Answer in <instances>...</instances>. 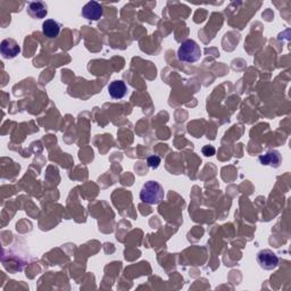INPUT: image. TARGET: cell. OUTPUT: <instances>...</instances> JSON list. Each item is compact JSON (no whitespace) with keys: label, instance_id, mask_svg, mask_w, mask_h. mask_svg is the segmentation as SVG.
Returning <instances> with one entry per match:
<instances>
[{"label":"cell","instance_id":"obj_7","mask_svg":"<svg viewBox=\"0 0 291 291\" xmlns=\"http://www.w3.org/2000/svg\"><path fill=\"white\" fill-rule=\"evenodd\" d=\"M259 162L261 165H269V166L278 168L282 163V156L278 150H271L259 157Z\"/></svg>","mask_w":291,"mask_h":291},{"label":"cell","instance_id":"obj_10","mask_svg":"<svg viewBox=\"0 0 291 291\" xmlns=\"http://www.w3.org/2000/svg\"><path fill=\"white\" fill-rule=\"evenodd\" d=\"M147 164L149 167L152 168H157L161 164V157L156 156V155H153V156H149L147 159Z\"/></svg>","mask_w":291,"mask_h":291},{"label":"cell","instance_id":"obj_5","mask_svg":"<svg viewBox=\"0 0 291 291\" xmlns=\"http://www.w3.org/2000/svg\"><path fill=\"white\" fill-rule=\"evenodd\" d=\"M0 52L5 60H13L21 52V47L14 39H4L0 45Z\"/></svg>","mask_w":291,"mask_h":291},{"label":"cell","instance_id":"obj_9","mask_svg":"<svg viewBox=\"0 0 291 291\" xmlns=\"http://www.w3.org/2000/svg\"><path fill=\"white\" fill-rule=\"evenodd\" d=\"M127 85L123 81L118 80V81H113L111 83L108 85V92L111 98L114 99H122L123 97L127 95Z\"/></svg>","mask_w":291,"mask_h":291},{"label":"cell","instance_id":"obj_3","mask_svg":"<svg viewBox=\"0 0 291 291\" xmlns=\"http://www.w3.org/2000/svg\"><path fill=\"white\" fill-rule=\"evenodd\" d=\"M257 263L260 266L263 270L266 271H271V270H274L279 266L280 263V259L278 255L275 253H273L272 250L270 249H264V250H260L258 254H257Z\"/></svg>","mask_w":291,"mask_h":291},{"label":"cell","instance_id":"obj_11","mask_svg":"<svg viewBox=\"0 0 291 291\" xmlns=\"http://www.w3.org/2000/svg\"><path fill=\"white\" fill-rule=\"evenodd\" d=\"M215 148L213 147V146H205V147L202 148V154L205 155V156H213V155H215Z\"/></svg>","mask_w":291,"mask_h":291},{"label":"cell","instance_id":"obj_6","mask_svg":"<svg viewBox=\"0 0 291 291\" xmlns=\"http://www.w3.org/2000/svg\"><path fill=\"white\" fill-rule=\"evenodd\" d=\"M26 12L28 15L35 19L45 18L48 14L47 4L43 2H30L27 3Z\"/></svg>","mask_w":291,"mask_h":291},{"label":"cell","instance_id":"obj_8","mask_svg":"<svg viewBox=\"0 0 291 291\" xmlns=\"http://www.w3.org/2000/svg\"><path fill=\"white\" fill-rule=\"evenodd\" d=\"M61 24L56 22L55 19H46L42 24V33L47 38L49 39H55L58 37L61 32Z\"/></svg>","mask_w":291,"mask_h":291},{"label":"cell","instance_id":"obj_4","mask_svg":"<svg viewBox=\"0 0 291 291\" xmlns=\"http://www.w3.org/2000/svg\"><path fill=\"white\" fill-rule=\"evenodd\" d=\"M81 14L88 21H98L104 15V8L99 3L89 2L82 8Z\"/></svg>","mask_w":291,"mask_h":291},{"label":"cell","instance_id":"obj_1","mask_svg":"<svg viewBox=\"0 0 291 291\" xmlns=\"http://www.w3.org/2000/svg\"><path fill=\"white\" fill-rule=\"evenodd\" d=\"M164 198V189L156 181H148L140 191V199L148 205H158Z\"/></svg>","mask_w":291,"mask_h":291},{"label":"cell","instance_id":"obj_2","mask_svg":"<svg viewBox=\"0 0 291 291\" xmlns=\"http://www.w3.org/2000/svg\"><path fill=\"white\" fill-rule=\"evenodd\" d=\"M201 50L200 47L195 40H186L181 43L178 50V58L180 62L184 63H196L200 60Z\"/></svg>","mask_w":291,"mask_h":291}]
</instances>
